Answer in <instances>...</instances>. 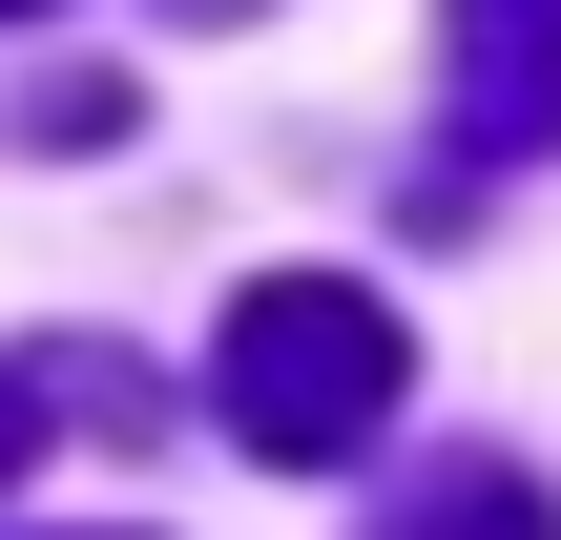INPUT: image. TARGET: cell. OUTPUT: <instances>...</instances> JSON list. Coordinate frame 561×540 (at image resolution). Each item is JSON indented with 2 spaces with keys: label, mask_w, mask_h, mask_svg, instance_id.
Here are the masks:
<instances>
[{
  "label": "cell",
  "mask_w": 561,
  "mask_h": 540,
  "mask_svg": "<svg viewBox=\"0 0 561 540\" xmlns=\"http://www.w3.org/2000/svg\"><path fill=\"white\" fill-rule=\"evenodd\" d=\"M396 540H561V499L520 479V458H437V479H416V520H396Z\"/></svg>",
  "instance_id": "4"
},
{
  "label": "cell",
  "mask_w": 561,
  "mask_h": 540,
  "mask_svg": "<svg viewBox=\"0 0 561 540\" xmlns=\"http://www.w3.org/2000/svg\"><path fill=\"white\" fill-rule=\"evenodd\" d=\"M396 395H416V333H396L354 271H250L229 333H208V416H229L271 479H333L354 437H396Z\"/></svg>",
  "instance_id": "1"
},
{
  "label": "cell",
  "mask_w": 561,
  "mask_h": 540,
  "mask_svg": "<svg viewBox=\"0 0 561 540\" xmlns=\"http://www.w3.org/2000/svg\"><path fill=\"white\" fill-rule=\"evenodd\" d=\"M42 416H104V437H146V354H125V333H21V354H0V479L42 458Z\"/></svg>",
  "instance_id": "3"
},
{
  "label": "cell",
  "mask_w": 561,
  "mask_h": 540,
  "mask_svg": "<svg viewBox=\"0 0 561 540\" xmlns=\"http://www.w3.org/2000/svg\"><path fill=\"white\" fill-rule=\"evenodd\" d=\"M437 42H458V146L541 166L561 146V0H437Z\"/></svg>",
  "instance_id": "2"
},
{
  "label": "cell",
  "mask_w": 561,
  "mask_h": 540,
  "mask_svg": "<svg viewBox=\"0 0 561 540\" xmlns=\"http://www.w3.org/2000/svg\"><path fill=\"white\" fill-rule=\"evenodd\" d=\"M0 21H42V0H0Z\"/></svg>",
  "instance_id": "5"
}]
</instances>
